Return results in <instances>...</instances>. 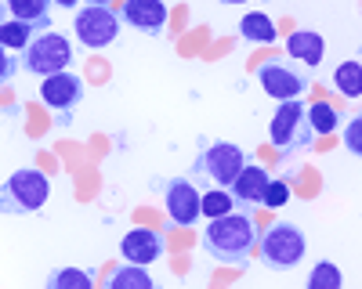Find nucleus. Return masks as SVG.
I'll list each match as a JSON object with an SVG mask.
<instances>
[{
	"label": "nucleus",
	"mask_w": 362,
	"mask_h": 289,
	"mask_svg": "<svg viewBox=\"0 0 362 289\" xmlns=\"http://www.w3.org/2000/svg\"><path fill=\"white\" fill-rule=\"evenodd\" d=\"M199 242L221 264H247L261 239H257V224L250 214H221L206 224Z\"/></svg>",
	"instance_id": "1"
},
{
	"label": "nucleus",
	"mask_w": 362,
	"mask_h": 289,
	"mask_svg": "<svg viewBox=\"0 0 362 289\" xmlns=\"http://www.w3.org/2000/svg\"><path fill=\"white\" fill-rule=\"evenodd\" d=\"M51 199V181L47 173H40L37 166H25V170H15L11 178L0 188V210L4 214H37L44 210V202Z\"/></svg>",
	"instance_id": "2"
},
{
	"label": "nucleus",
	"mask_w": 362,
	"mask_h": 289,
	"mask_svg": "<svg viewBox=\"0 0 362 289\" xmlns=\"http://www.w3.org/2000/svg\"><path fill=\"white\" fill-rule=\"evenodd\" d=\"M305 253H308L305 231H300L297 224H290V221L272 224L261 235V260H264V268H272V271L297 268L300 260H305Z\"/></svg>",
	"instance_id": "3"
},
{
	"label": "nucleus",
	"mask_w": 362,
	"mask_h": 289,
	"mask_svg": "<svg viewBox=\"0 0 362 289\" xmlns=\"http://www.w3.org/2000/svg\"><path fill=\"white\" fill-rule=\"evenodd\" d=\"M268 137H272V144L279 149V156L305 152L308 144H312V137H315V130H312V123H308V109L300 105L297 98H293V102H283L279 112L272 116Z\"/></svg>",
	"instance_id": "4"
},
{
	"label": "nucleus",
	"mask_w": 362,
	"mask_h": 289,
	"mask_svg": "<svg viewBox=\"0 0 362 289\" xmlns=\"http://www.w3.org/2000/svg\"><path fill=\"white\" fill-rule=\"evenodd\" d=\"M247 166V156L239 144L232 141H214V144H206V149L196 156V173H203V178H210L218 188H232V181L239 178V170Z\"/></svg>",
	"instance_id": "5"
},
{
	"label": "nucleus",
	"mask_w": 362,
	"mask_h": 289,
	"mask_svg": "<svg viewBox=\"0 0 362 289\" xmlns=\"http://www.w3.org/2000/svg\"><path fill=\"white\" fill-rule=\"evenodd\" d=\"M25 69L33 73V76H54V73H66L69 69V62H73V47H69V40L62 37V33H40V37H33V44L25 47Z\"/></svg>",
	"instance_id": "6"
},
{
	"label": "nucleus",
	"mask_w": 362,
	"mask_h": 289,
	"mask_svg": "<svg viewBox=\"0 0 362 289\" xmlns=\"http://www.w3.org/2000/svg\"><path fill=\"white\" fill-rule=\"evenodd\" d=\"M73 29L87 51H102V47H112L119 37V15L109 11V4H87L76 11Z\"/></svg>",
	"instance_id": "7"
},
{
	"label": "nucleus",
	"mask_w": 362,
	"mask_h": 289,
	"mask_svg": "<svg viewBox=\"0 0 362 289\" xmlns=\"http://www.w3.org/2000/svg\"><path fill=\"white\" fill-rule=\"evenodd\" d=\"M257 83L264 87L268 98H279V102H293V98H300L312 87L308 73L300 69L293 58H290V62H279V58H276V62H264L257 69Z\"/></svg>",
	"instance_id": "8"
},
{
	"label": "nucleus",
	"mask_w": 362,
	"mask_h": 289,
	"mask_svg": "<svg viewBox=\"0 0 362 289\" xmlns=\"http://www.w3.org/2000/svg\"><path fill=\"white\" fill-rule=\"evenodd\" d=\"M163 207H167V221L189 228L199 221L203 214V195L189 178H167L163 181Z\"/></svg>",
	"instance_id": "9"
},
{
	"label": "nucleus",
	"mask_w": 362,
	"mask_h": 289,
	"mask_svg": "<svg viewBox=\"0 0 362 289\" xmlns=\"http://www.w3.org/2000/svg\"><path fill=\"white\" fill-rule=\"evenodd\" d=\"M119 18L145 37H160L167 29L170 11H167L163 0H124V4H119Z\"/></svg>",
	"instance_id": "10"
},
{
	"label": "nucleus",
	"mask_w": 362,
	"mask_h": 289,
	"mask_svg": "<svg viewBox=\"0 0 362 289\" xmlns=\"http://www.w3.org/2000/svg\"><path fill=\"white\" fill-rule=\"evenodd\" d=\"M40 102L54 112H73L80 102H83V80L76 73H54V76H44V87H40Z\"/></svg>",
	"instance_id": "11"
},
{
	"label": "nucleus",
	"mask_w": 362,
	"mask_h": 289,
	"mask_svg": "<svg viewBox=\"0 0 362 289\" xmlns=\"http://www.w3.org/2000/svg\"><path fill=\"white\" fill-rule=\"evenodd\" d=\"M163 235L153 228H134L124 235V242H119V253H124V260H131V264H153V260L163 257Z\"/></svg>",
	"instance_id": "12"
},
{
	"label": "nucleus",
	"mask_w": 362,
	"mask_h": 289,
	"mask_svg": "<svg viewBox=\"0 0 362 289\" xmlns=\"http://www.w3.org/2000/svg\"><path fill=\"white\" fill-rule=\"evenodd\" d=\"M268 181H272V178H268V170H264V166H257V163L243 166V170H239V178L232 181V195H235V202H239V207H261Z\"/></svg>",
	"instance_id": "13"
},
{
	"label": "nucleus",
	"mask_w": 362,
	"mask_h": 289,
	"mask_svg": "<svg viewBox=\"0 0 362 289\" xmlns=\"http://www.w3.org/2000/svg\"><path fill=\"white\" fill-rule=\"evenodd\" d=\"M286 54L293 58L297 66L315 69L322 58H326V40L315 33V29H297V33L286 37Z\"/></svg>",
	"instance_id": "14"
},
{
	"label": "nucleus",
	"mask_w": 362,
	"mask_h": 289,
	"mask_svg": "<svg viewBox=\"0 0 362 289\" xmlns=\"http://www.w3.org/2000/svg\"><path fill=\"white\" fill-rule=\"evenodd\" d=\"M11 18L18 22H29L33 29H40V33H47L51 29V4L54 0H4Z\"/></svg>",
	"instance_id": "15"
},
{
	"label": "nucleus",
	"mask_w": 362,
	"mask_h": 289,
	"mask_svg": "<svg viewBox=\"0 0 362 289\" xmlns=\"http://www.w3.org/2000/svg\"><path fill=\"white\" fill-rule=\"evenodd\" d=\"M239 33H243V40H254V44H276V22L264 11H247L243 22H239Z\"/></svg>",
	"instance_id": "16"
},
{
	"label": "nucleus",
	"mask_w": 362,
	"mask_h": 289,
	"mask_svg": "<svg viewBox=\"0 0 362 289\" xmlns=\"http://www.w3.org/2000/svg\"><path fill=\"white\" fill-rule=\"evenodd\" d=\"M109 289H153V275L145 271V264H127L116 268L109 275Z\"/></svg>",
	"instance_id": "17"
},
{
	"label": "nucleus",
	"mask_w": 362,
	"mask_h": 289,
	"mask_svg": "<svg viewBox=\"0 0 362 289\" xmlns=\"http://www.w3.org/2000/svg\"><path fill=\"white\" fill-rule=\"evenodd\" d=\"M334 83L344 98H362V62H355V58L341 62L334 69Z\"/></svg>",
	"instance_id": "18"
},
{
	"label": "nucleus",
	"mask_w": 362,
	"mask_h": 289,
	"mask_svg": "<svg viewBox=\"0 0 362 289\" xmlns=\"http://www.w3.org/2000/svg\"><path fill=\"white\" fill-rule=\"evenodd\" d=\"M29 44H33V25H29V22L8 18L4 25H0V47H8V51H25Z\"/></svg>",
	"instance_id": "19"
},
{
	"label": "nucleus",
	"mask_w": 362,
	"mask_h": 289,
	"mask_svg": "<svg viewBox=\"0 0 362 289\" xmlns=\"http://www.w3.org/2000/svg\"><path fill=\"white\" fill-rule=\"evenodd\" d=\"M308 123H312L315 134H334V130L341 127V112L329 105V102H315V105L308 109Z\"/></svg>",
	"instance_id": "20"
},
{
	"label": "nucleus",
	"mask_w": 362,
	"mask_h": 289,
	"mask_svg": "<svg viewBox=\"0 0 362 289\" xmlns=\"http://www.w3.org/2000/svg\"><path fill=\"white\" fill-rule=\"evenodd\" d=\"M90 271H76V268H62V271H54L51 278H47V285L51 289H90Z\"/></svg>",
	"instance_id": "21"
},
{
	"label": "nucleus",
	"mask_w": 362,
	"mask_h": 289,
	"mask_svg": "<svg viewBox=\"0 0 362 289\" xmlns=\"http://www.w3.org/2000/svg\"><path fill=\"white\" fill-rule=\"evenodd\" d=\"M232 207H235V195H228V192H210V195H203V214L214 221V217H221V214H232Z\"/></svg>",
	"instance_id": "22"
},
{
	"label": "nucleus",
	"mask_w": 362,
	"mask_h": 289,
	"mask_svg": "<svg viewBox=\"0 0 362 289\" xmlns=\"http://www.w3.org/2000/svg\"><path fill=\"white\" fill-rule=\"evenodd\" d=\"M308 285L312 289H337L341 285V271L329 264V260H322V264H315V271L308 275Z\"/></svg>",
	"instance_id": "23"
},
{
	"label": "nucleus",
	"mask_w": 362,
	"mask_h": 289,
	"mask_svg": "<svg viewBox=\"0 0 362 289\" xmlns=\"http://www.w3.org/2000/svg\"><path fill=\"white\" fill-rule=\"evenodd\" d=\"M341 141L355 159H362V116H351V120L341 127Z\"/></svg>",
	"instance_id": "24"
},
{
	"label": "nucleus",
	"mask_w": 362,
	"mask_h": 289,
	"mask_svg": "<svg viewBox=\"0 0 362 289\" xmlns=\"http://www.w3.org/2000/svg\"><path fill=\"white\" fill-rule=\"evenodd\" d=\"M290 202V185L286 181H268V188H264V199H261V207H272V210H279V207H286Z\"/></svg>",
	"instance_id": "25"
},
{
	"label": "nucleus",
	"mask_w": 362,
	"mask_h": 289,
	"mask_svg": "<svg viewBox=\"0 0 362 289\" xmlns=\"http://www.w3.org/2000/svg\"><path fill=\"white\" fill-rule=\"evenodd\" d=\"M15 69H18V66H15V58H11V54H8V47H4V80H11V76H15Z\"/></svg>",
	"instance_id": "26"
},
{
	"label": "nucleus",
	"mask_w": 362,
	"mask_h": 289,
	"mask_svg": "<svg viewBox=\"0 0 362 289\" xmlns=\"http://www.w3.org/2000/svg\"><path fill=\"white\" fill-rule=\"evenodd\" d=\"M54 4H58V8H76L80 0H54Z\"/></svg>",
	"instance_id": "27"
},
{
	"label": "nucleus",
	"mask_w": 362,
	"mask_h": 289,
	"mask_svg": "<svg viewBox=\"0 0 362 289\" xmlns=\"http://www.w3.org/2000/svg\"><path fill=\"white\" fill-rule=\"evenodd\" d=\"M225 4H247V0H225Z\"/></svg>",
	"instance_id": "28"
},
{
	"label": "nucleus",
	"mask_w": 362,
	"mask_h": 289,
	"mask_svg": "<svg viewBox=\"0 0 362 289\" xmlns=\"http://www.w3.org/2000/svg\"><path fill=\"white\" fill-rule=\"evenodd\" d=\"M90 4H109V0H90Z\"/></svg>",
	"instance_id": "29"
}]
</instances>
